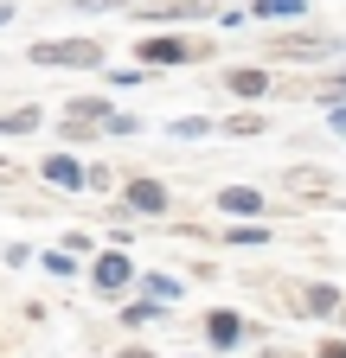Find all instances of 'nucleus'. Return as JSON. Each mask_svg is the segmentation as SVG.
Segmentation results:
<instances>
[{
	"label": "nucleus",
	"mask_w": 346,
	"mask_h": 358,
	"mask_svg": "<svg viewBox=\"0 0 346 358\" xmlns=\"http://www.w3.org/2000/svg\"><path fill=\"white\" fill-rule=\"evenodd\" d=\"M212 52H219V38H199V32H148V38H135V64H141V71L205 64Z\"/></svg>",
	"instance_id": "1"
},
{
	"label": "nucleus",
	"mask_w": 346,
	"mask_h": 358,
	"mask_svg": "<svg viewBox=\"0 0 346 358\" xmlns=\"http://www.w3.org/2000/svg\"><path fill=\"white\" fill-rule=\"evenodd\" d=\"M26 64H39V71H103V38H32Z\"/></svg>",
	"instance_id": "2"
},
{
	"label": "nucleus",
	"mask_w": 346,
	"mask_h": 358,
	"mask_svg": "<svg viewBox=\"0 0 346 358\" xmlns=\"http://www.w3.org/2000/svg\"><path fill=\"white\" fill-rule=\"evenodd\" d=\"M346 38L333 32H282V38H263V58H282V64H321V58H340Z\"/></svg>",
	"instance_id": "3"
},
{
	"label": "nucleus",
	"mask_w": 346,
	"mask_h": 358,
	"mask_svg": "<svg viewBox=\"0 0 346 358\" xmlns=\"http://www.w3.org/2000/svg\"><path fill=\"white\" fill-rule=\"evenodd\" d=\"M122 243H128V237H109V250H97V262H90V288H97V294H122V288L141 282L135 256H128Z\"/></svg>",
	"instance_id": "4"
},
{
	"label": "nucleus",
	"mask_w": 346,
	"mask_h": 358,
	"mask_svg": "<svg viewBox=\"0 0 346 358\" xmlns=\"http://www.w3.org/2000/svg\"><path fill=\"white\" fill-rule=\"evenodd\" d=\"M135 13L154 20V26H199V20H219L212 0H148V7H135Z\"/></svg>",
	"instance_id": "5"
},
{
	"label": "nucleus",
	"mask_w": 346,
	"mask_h": 358,
	"mask_svg": "<svg viewBox=\"0 0 346 358\" xmlns=\"http://www.w3.org/2000/svg\"><path fill=\"white\" fill-rule=\"evenodd\" d=\"M122 205H128V217H167L173 211V192L160 186V179H128V186H122Z\"/></svg>",
	"instance_id": "6"
},
{
	"label": "nucleus",
	"mask_w": 346,
	"mask_h": 358,
	"mask_svg": "<svg viewBox=\"0 0 346 358\" xmlns=\"http://www.w3.org/2000/svg\"><path fill=\"white\" fill-rule=\"evenodd\" d=\"M244 333H250V327H244L237 307H212V313H205V345H212V352H237Z\"/></svg>",
	"instance_id": "7"
},
{
	"label": "nucleus",
	"mask_w": 346,
	"mask_h": 358,
	"mask_svg": "<svg viewBox=\"0 0 346 358\" xmlns=\"http://www.w3.org/2000/svg\"><path fill=\"white\" fill-rule=\"evenodd\" d=\"M295 307L308 313V320H340V307H346V288H333V282H301Z\"/></svg>",
	"instance_id": "8"
},
{
	"label": "nucleus",
	"mask_w": 346,
	"mask_h": 358,
	"mask_svg": "<svg viewBox=\"0 0 346 358\" xmlns=\"http://www.w3.org/2000/svg\"><path fill=\"white\" fill-rule=\"evenodd\" d=\"M225 90H231L237 103H263V96H276V83H270L263 64H231V71H225Z\"/></svg>",
	"instance_id": "9"
},
{
	"label": "nucleus",
	"mask_w": 346,
	"mask_h": 358,
	"mask_svg": "<svg viewBox=\"0 0 346 358\" xmlns=\"http://www.w3.org/2000/svg\"><path fill=\"white\" fill-rule=\"evenodd\" d=\"M39 179H46V186H58V192H90V166H77V154H46Z\"/></svg>",
	"instance_id": "10"
},
{
	"label": "nucleus",
	"mask_w": 346,
	"mask_h": 358,
	"mask_svg": "<svg viewBox=\"0 0 346 358\" xmlns=\"http://www.w3.org/2000/svg\"><path fill=\"white\" fill-rule=\"evenodd\" d=\"M219 211H231L237 224H263L270 199H263V192H250V186H225V192H219Z\"/></svg>",
	"instance_id": "11"
},
{
	"label": "nucleus",
	"mask_w": 346,
	"mask_h": 358,
	"mask_svg": "<svg viewBox=\"0 0 346 358\" xmlns=\"http://www.w3.org/2000/svg\"><path fill=\"white\" fill-rule=\"evenodd\" d=\"M282 186H289L295 199H333V173H327V166H289Z\"/></svg>",
	"instance_id": "12"
},
{
	"label": "nucleus",
	"mask_w": 346,
	"mask_h": 358,
	"mask_svg": "<svg viewBox=\"0 0 346 358\" xmlns=\"http://www.w3.org/2000/svg\"><path fill=\"white\" fill-rule=\"evenodd\" d=\"M308 13V0H250L244 7V20H256V26H276V20H301Z\"/></svg>",
	"instance_id": "13"
},
{
	"label": "nucleus",
	"mask_w": 346,
	"mask_h": 358,
	"mask_svg": "<svg viewBox=\"0 0 346 358\" xmlns=\"http://www.w3.org/2000/svg\"><path fill=\"white\" fill-rule=\"evenodd\" d=\"M141 294H148V301H160V307H173L186 288H180V275H167V268H148V275H141Z\"/></svg>",
	"instance_id": "14"
},
{
	"label": "nucleus",
	"mask_w": 346,
	"mask_h": 358,
	"mask_svg": "<svg viewBox=\"0 0 346 358\" xmlns=\"http://www.w3.org/2000/svg\"><path fill=\"white\" fill-rule=\"evenodd\" d=\"M219 128H225V134H237V141H256L270 122H263V109H237V115H225Z\"/></svg>",
	"instance_id": "15"
},
{
	"label": "nucleus",
	"mask_w": 346,
	"mask_h": 358,
	"mask_svg": "<svg viewBox=\"0 0 346 358\" xmlns=\"http://www.w3.org/2000/svg\"><path fill=\"white\" fill-rule=\"evenodd\" d=\"M212 128H219L212 115H180V122H167V134H173V141H205Z\"/></svg>",
	"instance_id": "16"
},
{
	"label": "nucleus",
	"mask_w": 346,
	"mask_h": 358,
	"mask_svg": "<svg viewBox=\"0 0 346 358\" xmlns=\"http://www.w3.org/2000/svg\"><path fill=\"white\" fill-rule=\"evenodd\" d=\"M39 128H46L39 109H7V115H0V134H39Z\"/></svg>",
	"instance_id": "17"
},
{
	"label": "nucleus",
	"mask_w": 346,
	"mask_h": 358,
	"mask_svg": "<svg viewBox=\"0 0 346 358\" xmlns=\"http://www.w3.org/2000/svg\"><path fill=\"white\" fill-rule=\"evenodd\" d=\"M225 243H237V250H263V243H276V237H270V224H237V231H225Z\"/></svg>",
	"instance_id": "18"
},
{
	"label": "nucleus",
	"mask_w": 346,
	"mask_h": 358,
	"mask_svg": "<svg viewBox=\"0 0 346 358\" xmlns=\"http://www.w3.org/2000/svg\"><path fill=\"white\" fill-rule=\"evenodd\" d=\"M160 313H167L160 301H128V307H122V327H154Z\"/></svg>",
	"instance_id": "19"
},
{
	"label": "nucleus",
	"mask_w": 346,
	"mask_h": 358,
	"mask_svg": "<svg viewBox=\"0 0 346 358\" xmlns=\"http://www.w3.org/2000/svg\"><path fill=\"white\" fill-rule=\"evenodd\" d=\"M314 103H321L327 115H333V109H346V71H340V77H327V83L314 90Z\"/></svg>",
	"instance_id": "20"
},
{
	"label": "nucleus",
	"mask_w": 346,
	"mask_h": 358,
	"mask_svg": "<svg viewBox=\"0 0 346 358\" xmlns=\"http://www.w3.org/2000/svg\"><path fill=\"white\" fill-rule=\"evenodd\" d=\"M58 250H64V256H97V237H90V231H64Z\"/></svg>",
	"instance_id": "21"
},
{
	"label": "nucleus",
	"mask_w": 346,
	"mask_h": 358,
	"mask_svg": "<svg viewBox=\"0 0 346 358\" xmlns=\"http://www.w3.org/2000/svg\"><path fill=\"white\" fill-rule=\"evenodd\" d=\"M58 134H64V141H71V148H83V141H97V134H103V128H97V122H71V115H64V128H58Z\"/></svg>",
	"instance_id": "22"
},
{
	"label": "nucleus",
	"mask_w": 346,
	"mask_h": 358,
	"mask_svg": "<svg viewBox=\"0 0 346 358\" xmlns=\"http://www.w3.org/2000/svg\"><path fill=\"white\" fill-rule=\"evenodd\" d=\"M77 268V256H64V250H46V275H71Z\"/></svg>",
	"instance_id": "23"
},
{
	"label": "nucleus",
	"mask_w": 346,
	"mask_h": 358,
	"mask_svg": "<svg viewBox=\"0 0 346 358\" xmlns=\"http://www.w3.org/2000/svg\"><path fill=\"white\" fill-rule=\"evenodd\" d=\"M141 128H148L141 115H109V128H103V134H141Z\"/></svg>",
	"instance_id": "24"
},
{
	"label": "nucleus",
	"mask_w": 346,
	"mask_h": 358,
	"mask_svg": "<svg viewBox=\"0 0 346 358\" xmlns=\"http://www.w3.org/2000/svg\"><path fill=\"white\" fill-rule=\"evenodd\" d=\"M109 186H116V173H109L103 160H90V192H109Z\"/></svg>",
	"instance_id": "25"
},
{
	"label": "nucleus",
	"mask_w": 346,
	"mask_h": 358,
	"mask_svg": "<svg viewBox=\"0 0 346 358\" xmlns=\"http://www.w3.org/2000/svg\"><path fill=\"white\" fill-rule=\"evenodd\" d=\"M314 358H346V339H321V345H314Z\"/></svg>",
	"instance_id": "26"
},
{
	"label": "nucleus",
	"mask_w": 346,
	"mask_h": 358,
	"mask_svg": "<svg viewBox=\"0 0 346 358\" xmlns=\"http://www.w3.org/2000/svg\"><path fill=\"white\" fill-rule=\"evenodd\" d=\"M116 358H160V352H154V345H122Z\"/></svg>",
	"instance_id": "27"
},
{
	"label": "nucleus",
	"mask_w": 346,
	"mask_h": 358,
	"mask_svg": "<svg viewBox=\"0 0 346 358\" xmlns=\"http://www.w3.org/2000/svg\"><path fill=\"white\" fill-rule=\"evenodd\" d=\"M333 128H340V141H346V109H333Z\"/></svg>",
	"instance_id": "28"
},
{
	"label": "nucleus",
	"mask_w": 346,
	"mask_h": 358,
	"mask_svg": "<svg viewBox=\"0 0 346 358\" xmlns=\"http://www.w3.org/2000/svg\"><path fill=\"white\" fill-rule=\"evenodd\" d=\"M7 20H13V0H0V26H7Z\"/></svg>",
	"instance_id": "29"
},
{
	"label": "nucleus",
	"mask_w": 346,
	"mask_h": 358,
	"mask_svg": "<svg viewBox=\"0 0 346 358\" xmlns=\"http://www.w3.org/2000/svg\"><path fill=\"white\" fill-rule=\"evenodd\" d=\"M340 327H346V307H340Z\"/></svg>",
	"instance_id": "30"
},
{
	"label": "nucleus",
	"mask_w": 346,
	"mask_h": 358,
	"mask_svg": "<svg viewBox=\"0 0 346 358\" xmlns=\"http://www.w3.org/2000/svg\"><path fill=\"white\" fill-rule=\"evenodd\" d=\"M333 205H340V211H346V199H333Z\"/></svg>",
	"instance_id": "31"
},
{
	"label": "nucleus",
	"mask_w": 346,
	"mask_h": 358,
	"mask_svg": "<svg viewBox=\"0 0 346 358\" xmlns=\"http://www.w3.org/2000/svg\"><path fill=\"white\" fill-rule=\"evenodd\" d=\"M193 358H199V352H193Z\"/></svg>",
	"instance_id": "32"
}]
</instances>
